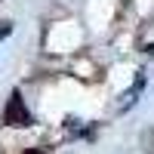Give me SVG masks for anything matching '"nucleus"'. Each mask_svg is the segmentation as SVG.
<instances>
[{"instance_id": "nucleus-1", "label": "nucleus", "mask_w": 154, "mask_h": 154, "mask_svg": "<svg viewBox=\"0 0 154 154\" xmlns=\"http://www.w3.org/2000/svg\"><path fill=\"white\" fill-rule=\"evenodd\" d=\"M3 123H6V126H16V130L34 123V117H31V111L25 108V99H22L19 89H12V96H9L6 108H3Z\"/></svg>"}, {"instance_id": "nucleus-2", "label": "nucleus", "mask_w": 154, "mask_h": 154, "mask_svg": "<svg viewBox=\"0 0 154 154\" xmlns=\"http://www.w3.org/2000/svg\"><path fill=\"white\" fill-rule=\"evenodd\" d=\"M142 86H145V71H139V77H136L133 89H130V93H126V96H120V111H126V108H130L133 102H136V96L142 93Z\"/></svg>"}, {"instance_id": "nucleus-3", "label": "nucleus", "mask_w": 154, "mask_h": 154, "mask_svg": "<svg viewBox=\"0 0 154 154\" xmlns=\"http://www.w3.org/2000/svg\"><path fill=\"white\" fill-rule=\"evenodd\" d=\"M25 154H46V151H43V148H28Z\"/></svg>"}]
</instances>
